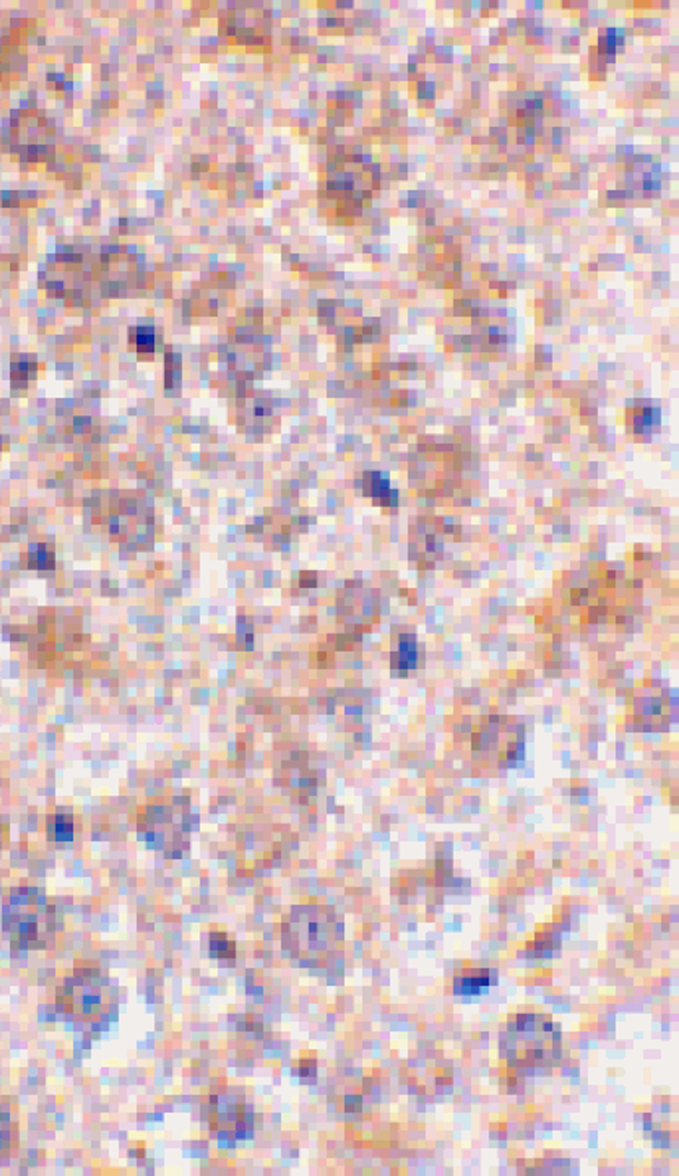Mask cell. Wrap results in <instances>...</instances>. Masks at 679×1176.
<instances>
[{"mask_svg": "<svg viewBox=\"0 0 679 1176\" xmlns=\"http://www.w3.org/2000/svg\"><path fill=\"white\" fill-rule=\"evenodd\" d=\"M60 911L44 889L10 887L2 903V931L16 951L50 949L60 931Z\"/></svg>", "mask_w": 679, "mask_h": 1176, "instance_id": "cell-1", "label": "cell"}, {"mask_svg": "<svg viewBox=\"0 0 679 1176\" xmlns=\"http://www.w3.org/2000/svg\"><path fill=\"white\" fill-rule=\"evenodd\" d=\"M103 986L105 984L99 977L78 971L72 979L64 980V984L58 988V1008L66 1014H76L80 1018L96 1016L105 1000Z\"/></svg>", "mask_w": 679, "mask_h": 1176, "instance_id": "cell-2", "label": "cell"}, {"mask_svg": "<svg viewBox=\"0 0 679 1176\" xmlns=\"http://www.w3.org/2000/svg\"><path fill=\"white\" fill-rule=\"evenodd\" d=\"M74 818L68 812H56L48 820V838L56 846H68L74 842Z\"/></svg>", "mask_w": 679, "mask_h": 1176, "instance_id": "cell-3", "label": "cell"}, {"mask_svg": "<svg viewBox=\"0 0 679 1176\" xmlns=\"http://www.w3.org/2000/svg\"><path fill=\"white\" fill-rule=\"evenodd\" d=\"M16 1145V1123L8 1107L0 1105V1159L8 1157Z\"/></svg>", "mask_w": 679, "mask_h": 1176, "instance_id": "cell-4", "label": "cell"}, {"mask_svg": "<svg viewBox=\"0 0 679 1176\" xmlns=\"http://www.w3.org/2000/svg\"><path fill=\"white\" fill-rule=\"evenodd\" d=\"M208 949L214 959H232L236 953L234 941L226 933H212L210 941H208Z\"/></svg>", "mask_w": 679, "mask_h": 1176, "instance_id": "cell-5", "label": "cell"}, {"mask_svg": "<svg viewBox=\"0 0 679 1176\" xmlns=\"http://www.w3.org/2000/svg\"><path fill=\"white\" fill-rule=\"evenodd\" d=\"M4 844H6V828L0 824V850Z\"/></svg>", "mask_w": 679, "mask_h": 1176, "instance_id": "cell-6", "label": "cell"}]
</instances>
